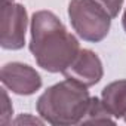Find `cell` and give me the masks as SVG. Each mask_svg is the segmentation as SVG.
<instances>
[{
  "label": "cell",
  "instance_id": "6da1fadb",
  "mask_svg": "<svg viewBox=\"0 0 126 126\" xmlns=\"http://www.w3.org/2000/svg\"><path fill=\"white\" fill-rule=\"evenodd\" d=\"M30 31V50L39 67L49 73H64L80 52L77 39L49 11L33 14Z\"/></svg>",
  "mask_w": 126,
  "mask_h": 126
},
{
  "label": "cell",
  "instance_id": "7a4b0ae2",
  "mask_svg": "<svg viewBox=\"0 0 126 126\" xmlns=\"http://www.w3.org/2000/svg\"><path fill=\"white\" fill-rule=\"evenodd\" d=\"M91 102L88 88L65 79L47 88L37 99L36 108L43 120L56 126L79 125Z\"/></svg>",
  "mask_w": 126,
  "mask_h": 126
},
{
  "label": "cell",
  "instance_id": "3957f363",
  "mask_svg": "<svg viewBox=\"0 0 126 126\" xmlns=\"http://www.w3.org/2000/svg\"><path fill=\"white\" fill-rule=\"evenodd\" d=\"M68 16L74 31L86 42H101L107 37L111 16L95 0H71Z\"/></svg>",
  "mask_w": 126,
  "mask_h": 126
},
{
  "label": "cell",
  "instance_id": "277c9868",
  "mask_svg": "<svg viewBox=\"0 0 126 126\" xmlns=\"http://www.w3.org/2000/svg\"><path fill=\"white\" fill-rule=\"evenodd\" d=\"M27 11L18 3H2V24H0V45L3 49L16 50L25 43Z\"/></svg>",
  "mask_w": 126,
  "mask_h": 126
},
{
  "label": "cell",
  "instance_id": "5b68a950",
  "mask_svg": "<svg viewBox=\"0 0 126 126\" xmlns=\"http://www.w3.org/2000/svg\"><path fill=\"white\" fill-rule=\"evenodd\" d=\"M0 80L3 86L16 95H33L42 86L40 74L30 65L9 62L2 67Z\"/></svg>",
  "mask_w": 126,
  "mask_h": 126
},
{
  "label": "cell",
  "instance_id": "8992f818",
  "mask_svg": "<svg viewBox=\"0 0 126 126\" xmlns=\"http://www.w3.org/2000/svg\"><path fill=\"white\" fill-rule=\"evenodd\" d=\"M62 74L65 76V79L74 80L85 88H91L102 79V62L95 52L89 49H80L76 59Z\"/></svg>",
  "mask_w": 126,
  "mask_h": 126
},
{
  "label": "cell",
  "instance_id": "52a82bcc",
  "mask_svg": "<svg viewBox=\"0 0 126 126\" xmlns=\"http://www.w3.org/2000/svg\"><path fill=\"white\" fill-rule=\"evenodd\" d=\"M101 101L114 119L125 117L126 114V80H117L102 89Z\"/></svg>",
  "mask_w": 126,
  "mask_h": 126
},
{
  "label": "cell",
  "instance_id": "ba28073f",
  "mask_svg": "<svg viewBox=\"0 0 126 126\" xmlns=\"http://www.w3.org/2000/svg\"><path fill=\"white\" fill-rule=\"evenodd\" d=\"M116 120L113 119L111 113L107 110V107L104 105V102L98 98H91L88 111L85 114V117L82 119L80 123L88 125V123H95V125H101V123H114Z\"/></svg>",
  "mask_w": 126,
  "mask_h": 126
},
{
  "label": "cell",
  "instance_id": "9c48e42d",
  "mask_svg": "<svg viewBox=\"0 0 126 126\" xmlns=\"http://www.w3.org/2000/svg\"><path fill=\"white\" fill-rule=\"evenodd\" d=\"M0 96H2V101H0V125H8L12 117L14 108H12V104H11V99L8 96L5 86L0 89Z\"/></svg>",
  "mask_w": 126,
  "mask_h": 126
},
{
  "label": "cell",
  "instance_id": "30bf717a",
  "mask_svg": "<svg viewBox=\"0 0 126 126\" xmlns=\"http://www.w3.org/2000/svg\"><path fill=\"white\" fill-rule=\"evenodd\" d=\"M98 5H101L111 18H116L122 9V5H123V0H95Z\"/></svg>",
  "mask_w": 126,
  "mask_h": 126
},
{
  "label": "cell",
  "instance_id": "8fae6325",
  "mask_svg": "<svg viewBox=\"0 0 126 126\" xmlns=\"http://www.w3.org/2000/svg\"><path fill=\"white\" fill-rule=\"evenodd\" d=\"M14 125H43V122L37 117H33L31 114H21L15 120H12Z\"/></svg>",
  "mask_w": 126,
  "mask_h": 126
},
{
  "label": "cell",
  "instance_id": "7c38bea8",
  "mask_svg": "<svg viewBox=\"0 0 126 126\" xmlns=\"http://www.w3.org/2000/svg\"><path fill=\"white\" fill-rule=\"evenodd\" d=\"M123 28H125V31H126V11H125V14H123Z\"/></svg>",
  "mask_w": 126,
  "mask_h": 126
},
{
  "label": "cell",
  "instance_id": "4fadbf2b",
  "mask_svg": "<svg viewBox=\"0 0 126 126\" xmlns=\"http://www.w3.org/2000/svg\"><path fill=\"white\" fill-rule=\"evenodd\" d=\"M14 0H2V3H12Z\"/></svg>",
  "mask_w": 126,
  "mask_h": 126
},
{
  "label": "cell",
  "instance_id": "5bb4252c",
  "mask_svg": "<svg viewBox=\"0 0 126 126\" xmlns=\"http://www.w3.org/2000/svg\"><path fill=\"white\" fill-rule=\"evenodd\" d=\"M123 119H125V122H126V114H125V117H123Z\"/></svg>",
  "mask_w": 126,
  "mask_h": 126
}]
</instances>
